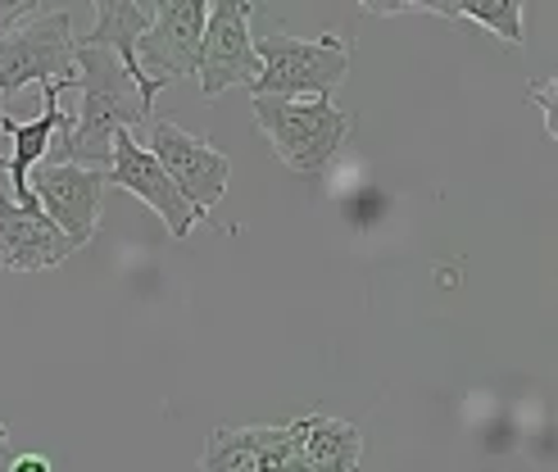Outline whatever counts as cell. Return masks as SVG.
Returning a JSON list of instances; mask_svg holds the SVG:
<instances>
[{
    "label": "cell",
    "mask_w": 558,
    "mask_h": 472,
    "mask_svg": "<svg viewBox=\"0 0 558 472\" xmlns=\"http://www.w3.org/2000/svg\"><path fill=\"white\" fill-rule=\"evenodd\" d=\"M5 440H10V427H5V423H0V450H5Z\"/></svg>",
    "instance_id": "20"
},
{
    "label": "cell",
    "mask_w": 558,
    "mask_h": 472,
    "mask_svg": "<svg viewBox=\"0 0 558 472\" xmlns=\"http://www.w3.org/2000/svg\"><path fill=\"white\" fill-rule=\"evenodd\" d=\"M427 14H445V19H468L482 23L499 41L522 46V0H490V5H423Z\"/></svg>",
    "instance_id": "15"
},
{
    "label": "cell",
    "mask_w": 558,
    "mask_h": 472,
    "mask_svg": "<svg viewBox=\"0 0 558 472\" xmlns=\"http://www.w3.org/2000/svg\"><path fill=\"white\" fill-rule=\"evenodd\" d=\"M77 87L73 73V19L64 10L37 14L0 37V96L14 100L23 87Z\"/></svg>",
    "instance_id": "4"
},
{
    "label": "cell",
    "mask_w": 558,
    "mask_h": 472,
    "mask_svg": "<svg viewBox=\"0 0 558 472\" xmlns=\"http://www.w3.org/2000/svg\"><path fill=\"white\" fill-rule=\"evenodd\" d=\"M205 19L209 5H201V0H159V5H150V27L136 41V69L155 92H163L178 77H195Z\"/></svg>",
    "instance_id": "7"
},
{
    "label": "cell",
    "mask_w": 558,
    "mask_h": 472,
    "mask_svg": "<svg viewBox=\"0 0 558 472\" xmlns=\"http://www.w3.org/2000/svg\"><path fill=\"white\" fill-rule=\"evenodd\" d=\"M27 186H33L37 209L69 237L73 250H82L96 237L100 201H105V186H109V178L100 169H77V164H64V159L41 164V173Z\"/></svg>",
    "instance_id": "8"
},
{
    "label": "cell",
    "mask_w": 558,
    "mask_h": 472,
    "mask_svg": "<svg viewBox=\"0 0 558 472\" xmlns=\"http://www.w3.org/2000/svg\"><path fill=\"white\" fill-rule=\"evenodd\" d=\"M41 10L33 5V0H0V37L5 33H14L19 23H27V19H37Z\"/></svg>",
    "instance_id": "17"
},
{
    "label": "cell",
    "mask_w": 558,
    "mask_h": 472,
    "mask_svg": "<svg viewBox=\"0 0 558 472\" xmlns=\"http://www.w3.org/2000/svg\"><path fill=\"white\" fill-rule=\"evenodd\" d=\"M73 73H77V87H82V109L69 123V132H60L64 136V164L105 173L109 155H114V132L150 128L155 109L142 100L136 82L123 73V64L109 50L73 41Z\"/></svg>",
    "instance_id": "1"
},
{
    "label": "cell",
    "mask_w": 558,
    "mask_h": 472,
    "mask_svg": "<svg viewBox=\"0 0 558 472\" xmlns=\"http://www.w3.org/2000/svg\"><path fill=\"white\" fill-rule=\"evenodd\" d=\"M10 472H50V459L46 455H19L10 463Z\"/></svg>",
    "instance_id": "18"
},
{
    "label": "cell",
    "mask_w": 558,
    "mask_h": 472,
    "mask_svg": "<svg viewBox=\"0 0 558 472\" xmlns=\"http://www.w3.org/2000/svg\"><path fill=\"white\" fill-rule=\"evenodd\" d=\"M69 255H77L69 237L41 209H19L10 191L0 186V268L41 273V268H60Z\"/></svg>",
    "instance_id": "10"
},
{
    "label": "cell",
    "mask_w": 558,
    "mask_h": 472,
    "mask_svg": "<svg viewBox=\"0 0 558 472\" xmlns=\"http://www.w3.org/2000/svg\"><path fill=\"white\" fill-rule=\"evenodd\" d=\"M282 472H310V463H304V459H300V450H295V459H291Z\"/></svg>",
    "instance_id": "19"
},
{
    "label": "cell",
    "mask_w": 558,
    "mask_h": 472,
    "mask_svg": "<svg viewBox=\"0 0 558 472\" xmlns=\"http://www.w3.org/2000/svg\"><path fill=\"white\" fill-rule=\"evenodd\" d=\"M105 178L114 182L119 191H128V196H136L142 205H150L163 223H169L173 241H186L191 228L201 223V214L186 205V196L169 182V173L159 169V159L142 142H136L132 132H114V155H109Z\"/></svg>",
    "instance_id": "9"
},
{
    "label": "cell",
    "mask_w": 558,
    "mask_h": 472,
    "mask_svg": "<svg viewBox=\"0 0 558 472\" xmlns=\"http://www.w3.org/2000/svg\"><path fill=\"white\" fill-rule=\"evenodd\" d=\"M300 459L310 463V472H359L364 432L345 419L310 413V419H300Z\"/></svg>",
    "instance_id": "13"
},
{
    "label": "cell",
    "mask_w": 558,
    "mask_h": 472,
    "mask_svg": "<svg viewBox=\"0 0 558 472\" xmlns=\"http://www.w3.org/2000/svg\"><path fill=\"white\" fill-rule=\"evenodd\" d=\"M150 155L159 159V169L169 173V182L186 196V205L209 218V209L222 201L232 178V159L222 155L209 136H195L169 119H150Z\"/></svg>",
    "instance_id": "6"
},
{
    "label": "cell",
    "mask_w": 558,
    "mask_h": 472,
    "mask_svg": "<svg viewBox=\"0 0 558 472\" xmlns=\"http://www.w3.org/2000/svg\"><path fill=\"white\" fill-rule=\"evenodd\" d=\"M250 0H218L209 5L205 37H201V60H195V82L201 96L214 100L232 87H250L259 82V60H255V37H250Z\"/></svg>",
    "instance_id": "5"
},
{
    "label": "cell",
    "mask_w": 558,
    "mask_h": 472,
    "mask_svg": "<svg viewBox=\"0 0 558 472\" xmlns=\"http://www.w3.org/2000/svg\"><path fill=\"white\" fill-rule=\"evenodd\" d=\"M146 27H150V10L146 5H132V0H96V27H92L87 37H73V41L114 55V60L123 64V73L136 82L142 100L155 109V96L159 92L142 77V69H136V41H142Z\"/></svg>",
    "instance_id": "12"
},
{
    "label": "cell",
    "mask_w": 558,
    "mask_h": 472,
    "mask_svg": "<svg viewBox=\"0 0 558 472\" xmlns=\"http://www.w3.org/2000/svg\"><path fill=\"white\" fill-rule=\"evenodd\" d=\"M287 436H291V423L287 427H214L201 455V472H250L259 455L282 446Z\"/></svg>",
    "instance_id": "14"
},
{
    "label": "cell",
    "mask_w": 558,
    "mask_h": 472,
    "mask_svg": "<svg viewBox=\"0 0 558 472\" xmlns=\"http://www.w3.org/2000/svg\"><path fill=\"white\" fill-rule=\"evenodd\" d=\"M255 128L268 136V146L287 169L304 178H323L327 164L337 159L345 146V136L354 128L350 109L331 105V100H277V96H255Z\"/></svg>",
    "instance_id": "2"
},
{
    "label": "cell",
    "mask_w": 558,
    "mask_h": 472,
    "mask_svg": "<svg viewBox=\"0 0 558 472\" xmlns=\"http://www.w3.org/2000/svg\"><path fill=\"white\" fill-rule=\"evenodd\" d=\"M60 92L64 87H41V96H46V105H41V114L37 119H27V123H19V119H10L5 109H0V132L14 142V150H10V164L0 159V169L10 173V201L19 205V209H37V201H33V169L50 155V146H54V136L60 132H69V114L60 109Z\"/></svg>",
    "instance_id": "11"
},
{
    "label": "cell",
    "mask_w": 558,
    "mask_h": 472,
    "mask_svg": "<svg viewBox=\"0 0 558 472\" xmlns=\"http://www.w3.org/2000/svg\"><path fill=\"white\" fill-rule=\"evenodd\" d=\"M526 96L541 105L549 136H558V87H554V77H549V82H526Z\"/></svg>",
    "instance_id": "16"
},
{
    "label": "cell",
    "mask_w": 558,
    "mask_h": 472,
    "mask_svg": "<svg viewBox=\"0 0 558 472\" xmlns=\"http://www.w3.org/2000/svg\"><path fill=\"white\" fill-rule=\"evenodd\" d=\"M259 82L250 96H277V100H331V92L350 73V41L341 33L323 37H287L272 33L255 41Z\"/></svg>",
    "instance_id": "3"
}]
</instances>
